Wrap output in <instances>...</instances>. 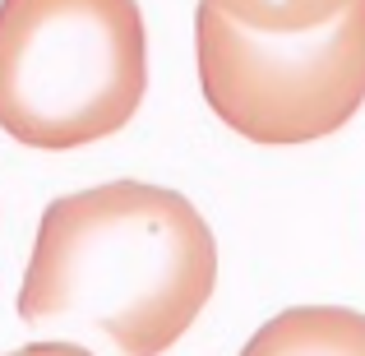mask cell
Here are the masks:
<instances>
[{
	"label": "cell",
	"mask_w": 365,
	"mask_h": 356,
	"mask_svg": "<svg viewBox=\"0 0 365 356\" xmlns=\"http://www.w3.org/2000/svg\"><path fill=\"white\" fill-rule=\"evenodd\" d=\"M241 356H365V315L351 305H292L259 324Z\"/></svg>",
	"instance_id": "cell-4"
},
{
	"label": "cell",
	"mask_w": 365,
	"mask_h": 356,
	"mask_svg": "<svg viewBox=\"0 0 365 356\" xmlns=\"http://www.w3.org/2000/svg\"><path fill=\"white\" fill-rule=\"evenodd\" d=\"M148 93L139 0H0V130L70 153L111 139Z\"/></svg>",
	"instance_id": "cell-2"
},
{
	"label": "cell",
	"mask_w": 365,
	"mask_h": 356,
	"mask_svg": "<svg viewBox=\"0 0 365 356\" xmlns=\"http://www.w3.org/2000/svg\"><path fill=\"white\" fill-rule=\"evenodd\" d=\"M204 5L222 9L232 24L250 28V33H319V28L338 24L356 0H204Z\"/></svg>",
	"instance_id": "cell-5"
},
{
	"label": "cell",
	"mask_w": 365,
	"mask_h": 356,
	"mask_svg": "<svg viewBox=\"0 0 365 356\" xmlns=\"http://www.w3.org/2000/svg\"><path fill=\"white\" fill-rule=\"evenodd\" d=\"M204 102L259 148H301L338 134L365 107V0L319 33H250L222 9H195Z\"/></svg>",
	"instance_id": "cell-3"
},
{
	"label": "cell",
	"mask_w": 365,
	"mask_h": 356,
	"mask_svg": "<svg viewBox=\"0 0 365 356\" xmlns=\"http://www.w3.org/2000/svg\"><path fill=\"white\" fill-rule=\"evenodd\" d=\"M213 287L217 240L204 213L167 185L107 180L42 208L14 310L51 338L162 356L195 329Z\"/></svg>",
	"instance_id": "cell-1"
},
{
	"label": "cell",
	"mask_w": 365,
	"mask_h": 356,
	"mask_svg": "<svg viewBox=\"0 0 365 356\" xmlns=\"http://www.w3.org/2000/svg\"><path fill=\"white\" fill-rule=\"evenodd\" d=\"M5 356H98V352H88L74 338H42V342H28V347H14Z\"/></svg>",
	"instance_id": "cell-6"
}]
</instances>
